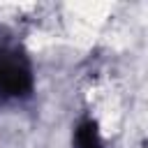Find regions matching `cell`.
<instances>
[{"label": "cell", "mask_w": 148, "mask_h": 148, "mask_svg": "<svg viewBox=\"0 0 148 148\" xmlns=\"http://www.w3.org/2000/svg\"><path fill=\"white\" fill-rule=\"evenodd\" d=\"M30 90L28 65L9 51H0V97H18Z\"/></svg>", "instance_id": "6da1fadb"}, {"label": "cell", "mask_w": 148, "mask_h": 148, "mask_svg": "<svg viewBox=\"0 0 148 148\" xmlns=\"http://www.w3.org/2000/svg\"><path fill=\"white\" fill-rule=\"evenodd\" d=\"M74 143H76V148H102L97 125H95L92 120L79 123V127H76V132H74Z\"/></svg>", "instance_id": "7a4b0ae2"}]
</instances>
